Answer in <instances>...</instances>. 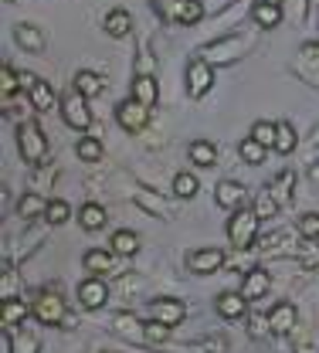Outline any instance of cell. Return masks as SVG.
I'll return each instance as SVG.
<instances>
[{
    "label": "cell",
    "instance_id": "8",
    "mask_svg": "<svg viewBox=\"0 0 319 353\" xmlns=\"http://www.w3.org/2000/svg\"><path fill=\"white\" fill-rule=\"evenodd\" d=\"M34 316H38L45 326L65 323L68 316H65V299H61V292H58V289H45V292L34 299Z\"/></svg>",
    "mask_w": 319,
    "mask_h": 353
},
{
    "label": "cell",
    "instance_id": "27",
    "mask_svg": "<svg viewBox=\"0 0 319 353\" xmlns=\"http://www.w3.org/2000/svg\"><path fill=\"white\" fill-rule=\"evenodd\" d=\"M79 218H82V228H85V231H102L109 214H105L102 204H82V214H79Z\"/></svg>",
    "mask_w": 319,
    "mask_h": 353
},
{
    "label": "cell",
    "instance_id": "30",
    "mask_svg": "<svg viewBox=\"0 0 319 353\" xmlns=\"http://www.w3.org/2000/svg\"><path fill=\"white\" fill-rule=\"evenodd\" d=\"M112 252H116V255H126V259H130V255H136L139 252V238L133 234V231H116V234H112Z\"/></svg>",
    "mask_w": 319,
    "mask_h": 353
},
{
    "label": "cell",
    "instance_id": "12",
    "mask_svg": "<svg viewBox=\"0 0 319 353\" xmlns=\"http://www.w3.org/2000/svg\"><path fill=\"white\" fill-rule=\"evenodd\" d=\"M221 265H225V252H221V248H197V252L187 255V268L197 272V275H211V272H218Z\"/></svg>",
    "mask_w": 319,
    "mask_h": 353
},
{
    "label": "cell",
    "instance_id": "42",
    "mask_svg": "<svg viewBox=\"0 0 319 353\" xmlns=\"http://www.w3.org/2000/svg\"><path fill=\"white\" fill-rule=\"evenodd\" d=\"M0 347H3V353H10V333H3V336H0Z\"/></svg>",
    "mask_w": 319,
    "mask_h": 353
},
{
    "label": "cell",
    "instance_id": "7",
    "mask_svg": "<svg viewBox=\"0 0 319 353\" xmlns=\"http://www.w3.org/2000/svg\"><path fill=\"white\" fill-rule=\"evenodd\" d=\"M160 14L174 24H197L204 17L200 0H160Z\"/></svg>",
    "mask_w": 319,
    "mask_h": 353
},
{
    "label": "cell",
    "instance_id": "21",
    "mask_svg": "<svg viewBox=\"0 0 319 353\" xmlns=\"http://www.w3.org/2000/svg\"><path fill=\"white\" fill-rule=\"evenodd\" d=\"M82 265H85L89 272H95V275L112 272V265H116V252H112V248H92V252H85Z\"/></svg>",
    "mask_w": 319,
    "mask_h": 353
},
{
    "label": "cell",
    "instance_id": "41",
    "mask_svg": "<svg viewBox=\"0 0 319 353\" xmlns=\"http://www.w3.org/2000/svg\"><path fill=\"white\" fill-rule=\"evenodd\" d=\"M302 58H306L309 65H316V68H319V41L302 44Z\"/></svg>",
    "mask_w": 319,
    "mask_h": 353
},
{
    "label": "cell",
    "instance_id": "11",
    "mask_svg": "<svg viewBox=\"0 0 319 353\" xmlns=\"http://www.w3.org/2000/svg\"><path fill=\"white\" fill-rule=\"evenodd\" d=\"M214 201H218V208H225V211H238V208H245L248 190H245V183H238V180H221V183L214 187Z\"/></svg>",
    "mask_w": 319,
    "mask_h": 353
},
{
    "label": "cell",
    "instance_id": "16",
    "mask_svg": "<svg viewBox=\"0 0 319 353\" xmlns=\"http://www.w3.org/2000/svg\"><path fill=\"white\" fill-rule=\"evenodd\" d=\"M153 316L160 323H167V326H181L183 319H187V306H183L181 299H156L153 303Z\"/></svg>",
    "mask_w": 319,
    "mask_h": 353
},
{
    "label": "cell",
    "instance_id": "43",
    "mask_svg": "<svg viewBox=\"0 0 319 353\" xmlns=\"http://www.w3.org/2000/svg\"><path fill=\"white\" fill-rule=\"evenodd\" d=\"M7 3H17V0H7Z\"/></svg>",
    "mask_w": 319,
    "mask_h": 353
},
{
    "label": "cell",
    "instance_id": "37",
    "mask_svg": "<svg viewBox=\"0 0 319 353\" xmlns=\"http://www.w3.org/2000/svg\"><path fill=\"white\" fill-rule=\"evenodd\" d=\"M68 214H72V208L58 197V201H48V211H45V221L48 224H65L68 221Z\"/></svg>",
    "mask_w": 319,
    "mask_h": 353
},
{
    "label": "cell",
    "instance_id": "20",
    "mask_svg": "<svg viewBox=\"0 0 319 353\" xmlns=\"http://www.w3.org/2000/svg\"><path fill=\"white\" fill-rule=\"evenodd\" d=\"M187 153H190V163L194 167H214L218 163V146L211 139H194Z\"/></svg>",
    "mask_w": 319,
    "mask_h": 353
},
{
    "label": "cell",
    "instance_id": "17",
    "mask_svg": "<svg viewBox=\"0 0 319 353\" xmlns=\"http://www.w3.org/2000/svg\"><path fill=\"white\" fill-rule=\"evenodd\" d=\"M218 312H221L225 319H241V316L248 312L245 292H221V296H218Z\"/></svg>",
    "mask_w": 319,
    "mask_h": 353
},
{
    "label": "cell",
    "instance_id": "35",
    "mask_svg": "<svg viewBox=\"0 0 319 353\" xmlns=\"http://www.w3.org/2000/svg\"><path fill=\"white\" fill-rule=\"evenodd\" d=\"M296 259H299V265H306V268H316V265H319L316 238H306L302 245H296Z\"/></svg>",
    "mask_w": 319,
    "mask_h": 353
},
{
    "label": "cell",
    "instance_id": "1",
    "mask_svg": "<svg viewBox=\"0 0 319 353\" xmlns=\"http://www.w3.org/2000/svg\"><path fill=\"white\" fill-rule=\"evenodd\" d=\"M255 44V34H225V38H218V41L204 44L200 48V58H207L211 65H231V61H238V58H245V51Z\"/></svg>",
    "mask_w": 319,
    "mask_h": 353
},
{
    "label": "cell",
    "instance_id": "2",
    "mask_svg": "<svg viewBox=\"0 0 319 353\" xmlns=\"http://www.w3.org/2000/svg\"><path fill=\"white\" fill-rule=\"evenodd\" d=\"M258 224H262V218H258V211L251 208H238V211H231V221H228V238L234 248H251L255 245V238H258Z\"/></svg>",
    "mask_w": 319,
    "mask_h": 353
},
{
    "label": "cell",
    "instance_id": "6",
    "mask_svg": "<svg viewBox=\"0 0 319 353\" xmlns=\"http://www.w3.org/2000/svg\"><path fill=\"white\" fill-rule=\"evenodd\" d=\"M61 116H65V123L72 126V130H89L92 126V112H89V99L82 95V92H68L65 99H61Z\"/></svg>",
    "mask_w": 319,
    "mask_h": 353
},
{
    "label": "cell",
    "instance_id": "4",
    "mask_svg": "<svg viewBox=\"0 0 319 353\" xmlns=\"http://www.w3.org/2000/svg\"><path fill=\"white\" fill-rule=\"evenodd\" d=\"M17 79H21V88L28 92V99H31V105H34L38 112H54L58 99H54V88L48 85L45 79H38V75H31V72H17Z\"/></svg>",
    "mask_w": 319,
    "mask_h": 353
},
{
    "label": "cell",
    "instance_id": "9",
    "mask_svg": "<svg viewBox=\"0 0 319 353\" xmlns=\"http://www.w3.org/2000/svg\"><path fill=\"white\" fill-rule=\"evenodd\" d=\"M146 119H150V109H146L139 99H126V102L116 105V123L126 132H139L146 126Z\"/></svg>",
    "mask_w": 319,
    "mask_h": 353
},
{
    "label": "cell",
    "instance_id": "13",
    "mask_svg": "<svg viewBox=\"0 0 319 353\" xmlns=\"http://www.w3.org/2000/svg\"><path fill=\"white\" fill-rule=\"evenodd\" d=\"M296 319H299V312H296V306L292 303H275L272 312H269V330L272 333H292L296 330Z\"/></svg>",
    "mask_w": 319,
    "mask_h": 353
},
{
    "label": "cell",
    "instance_id": "3",
    "mask_svg": "<svg viewBox=\"0 0 319 353\" xmlns=\"http://www.w3.org/2000/svg\"><path fill=\"white\" fill-rule=\"evenodd\" d=\"M17 150L28 163H41L48 157V139L45 132L38 130V123H21L17 126Z\"/></svg>",
    "mask_w": 319,
    "mask_h": 353
},
{
    "label": "cell",
    "instance_id": "19",
    "mask_svg": "<svg viewBox=\"0 0 319 353\" xmlns=\"http://www.w3.org/2000/svg\"><path fill=\"white\" fill-rule=\"evenodd\" d=\"M105 31L112 34V38H126L130 31H133V14L130 10H123V7H116V10H109L105 14Z\"/></svg>",
    "mask_w": 319,
    "mask_h": 353
},
{
    "label": "cell",
    "instance_id": "22",
    "mask_svg": "<svg viewBox=\"0 0 319 353\" xmlns=\"http://www.w3.org/2000/svg\"><path fill=\"white\" fill-rule=\"evenodd\" d=\"M112 330L119 336H130V340H146V323H139L136 316H130V312H119L112 319Z\"/></svg>",
    "mask_w": 319,
    "mask_h": 353
},
{
    "label": "cell",
    "instance_id": "32",
    "mask_svg": "<svg viewBox=\"0 0 319 353\" xmlns=\"http://www.w3.org/2000/svg\"><path fill=\"white\" fill-rule=\"evenodd\" d=\"M296 143H299V139H296L292 123H285V119H282V123H278V136H275V153H282V157H285V153H292V150H296Z\"/></svg>",
    "mask_w": 319,
    "mask_h": 353
},
{
    "label": "cell",
    "instance_id": "28",
    "mask_svg": "<svg viewBox=\"0 0 319 353\" xmlns=\"http://www.w3.org/2000/svg\"><path fill=\"white\" fill-rule=\"evenodd\" d=\"M265 153H269V146H265V143H258L255 136H248V139L241 143V160H245V163H251V167L265 163Z\"/></svg>",
    "mask_w": 319,
    "mask_h": 353
},
{
    "label": "cell",
    "instance_id": "10",
    "mask_svg": "<svg viewBox=\"0 0 319 353\" xmlns=\"http://www.w3.org/2000/svg\"><path fill=\"white\" fill-rule=\"evenodd\" d=\"M79 303L85 309H102L109 303V285L99 279V275H92V279H82L79 282Z\"/></svg>",
    "mask_w": 319,
    "mask_h": 353
},
{
    "label": "cell",
    "instance_id": "33",
    "mask_svg": "<svg viewBox=\"0 0 319 353\" xmlns=\"http://www.w3.org/2000/svg\"><path fill=\"white\" fill-rule=\"evenodd\" d=\"M75 153H79V160H85V163H95V160H102V143L95 139V136H85V139H79V146H75Z\"/></svg>",
    "mask_w": 319,
    "mask_h": 353
},
{
    "label": "cell",
    "instance_id": "29",
    "mask_svg": "<svg viewBox=\"0 0 319 353\" xmlns=\"http://www.w3.org/2000/svg\"><path fill=\"white\" fill-rule=\"evenodd\" d=\"M102 75H95V72H79L75 75V92H82L85 99H95L99 92H102Z\"/></svg>",
    "mask_w": 319,
    "mask_h": 353
},
{
    "label": "cell",
    "instance_id": "26",
    "mask_svg": "<svg viewBox=\"0 0 319 353\" xmlns=\"http://www.w3.org/2000/svg\"><path fill=\"white\" fill-rule=\"evenodd\" d=\"M45 211H48V201L41 194H24V197L17 201V214L24 221H34L38 214H45Z\"/></svg>",
    "mask_w": 319,
    "mask_h": 353
},
{
    "label": "cell",
    "instance_id": "24",
    "mask_svg": "<svg viewBox=\"0 0 319 353\" xmlns=\"http://www.w3.org/2000/svg\"><path fill=\"white\" fill-rule=\"evenodd\" d=\"M0 319H3V326H17L21 319H28V303L17 296H7L0 306Z\"/></svg>",
    "mask_w": 319,
    "mask_h": 353
},
{
    "label": "cell",
    "instance_id": "40",
    "mask_svg": "<svg viewBox=\"0 0 319 353\" xmlns=\"http://www.w3.org/2000/svg\"><path fill=\"white\" fill-rule=\"evenodd\" d=\"M299 234L302 238H319V214H302L299 218Z\"/></svg>",
    "mask_w": 319,
    "mask_h": 353
},
{
    "label": "cell",
    "instance_id": "31",
    "mask_svg": "<svg viewBox=\"0 0 319 353\" xmlns=\"http://www.w3.org/2000/svg\"><path fill=\"white\" fill-rule=\"evenodd\" d=\"M197 190H200V180H197L194 174H190V170H183V174L174 176V194H177V197H183V201H190V197H194Z\"/></svg>",
    "mask_w": 319,
    "mask_h": 353
},
{
    "label": "cell",
    "instance_id": "39",
    "mask_svg": "<svg viewBox=\"0 0 319 353\" xmlns=\"http://www.w3.org/2000/svg\"><path fill=\"white\" fill-rule=\"evenodd\" d=\"M0 88H3V95H7V99L21 88V79H17V72H14L10 65H3V68H0Z\"/></svg>",
    "mask_w": 319,
    "mask_h": 353
},
{
    "label": "cell",
    "instance_id": "34",
    "mask_svg": "<svg viewBox=\"0 0 319 353\" xmlns=\"http://www.w3.org/2000/svg\"><path fill=\"white\" fill-rule=\"evenodd\" d=\"M251 136H255L258 143H265L269 150H275V136H278V123H269V119H258V123L251 126Z\"/></svg>",
    "mask_w": 319,
    "mask_h": 353
},
{
    "label": "cell",
    "instance_id": "14",
    "mask_svg": "<svg viewBox=\"0 0 319 353\" xmlns=\"http://www.w3.org/2000/svg\"><path fill=\"white\" fill-rule=\"evenodd\" d=\"M269 285H272V275H269L265 268H251V272H245L241 292H245L248 303H255V299H262V296L269 292Z\"/></svg>",
    "mask_w": 319,
    "mask_h": 353
},
{
    "label": "cell",
    "instance_id": "5",
    "mask_svg": "<svg viewBox=\"0 0 319 353\" xmlns=\"http://www.w3.org/2000/svg\"><path fill=\"white\" fill-rule=\"evenodd\" d=\"M211 85H214V65L197 54V58L187 65V95H190V99H204V95L211 92Z\"/></svg>",
    "mask_w": 319,
    "mask_h": 353
},
{
    "label": "cell",
    "instance_id": "15",
    "mask_svg": "<svg viewBox=\"0 0 319 353\" xmlns=\"http://www.w3.org/2000/svg\"><path fill=\"white\" fill-rule=\"evenodd\" d=\"M251 17H255V28L272 31V28L282 24V3H278V0H262V3L251 7Z\"/></svg>",
    "mask_w": 319,
    "mask_h": 353
},
{
    "label": "cell",
    "instance_id": "36",
    "mask_svg": "<svg viewBox=\"0 0 319 353\" xmlns=\"http://www.w3.org/2000/svg\"><path fill=\"white\" fill-rule=\"evenodd\" d=\"M278 208H282V204L275 201V197H272V190L265 187V194H258V201H255V211H258V218H262V221L275 218V214H278Z\"/></svg>",
    "mask_w": 319,
    "mask_h": 353
},
{
    "label": "cell",
    "instance_id": "25",
    "mask_svg": "<svg viewBox=\"0 0 319 353\" xmlns=\"http://www.w3.org/2000/svg\"><path fill=\"white\" fill-rule=\"evenodd\" d=\"M292 187H296V174L292 170H282V174L275 176L272 183H269V190H272V197L285 208L289 201H292Z\"/></svg>",
    "mask_w": 319,
    "mask_h": 353
},
{
    "label": "cell",
    "instance_id": "18",
    "mask_svg": "<svg viewBox=\"0 0 319 353\" xmlns=\"http://www.w3.org/2000/svg\"><path fill=\"white\" fill-rule=\"evenodd\" d=\"M133 99H139L146 109H153V105H156V99H160V85H156V79H153V75H136V79H133Z\"/></svg>",
    "mask_w": 319,
    "mask_h": 353
},
{
    "label": "cell",
    "instance_id": "38",
    "mask_svg": "<svg viewBox=\"0 0 319 353\" xmlns=\"http://www.w3.org/2000/svg\"><path fill=\"white\" fill-rule=\"evenodd\" d=\"M170 330H174V326H167V323H160V319L153 316V319L146 323V343H167Z\"/></svg>",
    "mask_w": 319,
    "mask_h": 353
},
{
    "label": "cell",
    "instance_id": "23",
    "mask_svg": "<svg viewBox=\"0 0 319 353\" xmlns=\"http://www.w3.org/2000/svg\"><path fill=\"white\" fill-rule=\"evenodd\" d=\"M14 41L21 44L24 51H41V48H45V34H41L34 24H17V28H14Z\"/></svg>",
    "mask_w": 319,
    "mask_h": 353
}]
</instances>
